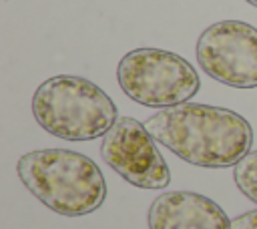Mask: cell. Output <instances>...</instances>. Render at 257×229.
Here are the masks:
<instances>
[{
	"mask_svg": "<svg viewBox=\"0 0 257 229\" xmlns=\"http://www.w3.org/2000/svg\"><path fill=\"white\" fill-rule=\"evenodd\" d=\"M149 229H231V219L213 199L193 191L161 193L149 207Z\"/></svg>",
	"mask_w": 257,
	"mask_h": 229,
	"instance_id": "7",
	"label": "cell"
},
{
	"mask_svg": "<svg viewBox=\"0 0 257 229\" xmlns=\"http://www.w3.org/2000/svg\"><path fill=\"white\" fill-rule=\"evenodd\" d=\"M155 141L143 123L118 117L102 137L100 157L126 183L141 189H165L171 183V171Z\"/></svg>",
	"mask_w": 257,
	"mask_h": 229,
	"instance_id": "6",
	"label": "cell"
},
{
	"mask_svg": "<svg viewBox=\"0 0 257 229\" xmlns=\"http://www.w3.org/2000/svg\"><path fill=\"white\" fill-rule=\"evenodd\" d=\"M30 110L46 133L64 141L104 137L118 119L112 98L92 80L74 74H58L38 84Z\"/></svg>",
	"mask_w": 257,
	"mask_h": 229,
	"instance_id": "3",
	"label": "cell"
},
{
	"mask_svg": "<svg viewBox=\"0 0 257 229\" xmlns=\"http://www.w3.org/2000/svg\"><path fill=\"white\" fill-rule=\"evenodd\" d=\"M237 189L253 203H257V151H249L233 169Z\"/></svg>",
	"mask_w": 257,
	"mask_h": 229,
	"instance_id": "8",
	"label": "cell"
},
{
	"mask_svg": "<svg viewBox=\"0 0 257 229\" xmlns=\"http://www.w3.org/2000/svg\"><path fill=\"white\" fill-rule=\"evenodd\" d=\"M145 127L189 165L205 169L235 167L253 145V129L245 117L225 106L183 102L161 108Z\"/></svg>",
	"mask_w": 257,
	"mask_h": 229,
	"instance_id": "1",
	"label": "cell"
},
{
	"mask_svg": "<svg viewBox=\"0 0 257 229\" xmlns=\"http://www.w3.org/2000/svg\"><path fill=\"white\" fill-rule=\"evenodd\" d=\"M120 90L135 102L151 108H169L189 102L201 86L193 64L163 48H135L116 66Z\"/></svg>",
	"mask_w": 257,
	"mask_h": 229,
	"instance_id": "4",
	"label": "cell"
},
{
	"mask_svg": "<svg viewBox=\"0 0 257 229\" xmlns=\"http://www.w3.org/2000/svg\"><path fill=\"white\" fill-rule=\"evenodd\" d=\"M197 62L221 84L257 88V28L243 20L207 26L197 40Z\"/></svg>",
	"mask_w": 257,
	"mask_h": 229,
	"instance_id": "5",
	"label": "cell"
},
{
	"mask_svg": "<svg viewBox=\"0 0 257 229\" xmlns=\"http://www.w3.org/2000/svg\"><path fill=\"white\" fill-rule=\"evenodd\" d=\"M231 229H257V209H251L231 219Z\"/></svg>",
	"mask_w": 257,
	"mask_h": 229,
	"instance_id": "9",
	"label": "cell"
},
{
	"mask_svg": "<svg viewBox=\"0 0 257 229\" xmlns=\"http://www.w3.org/2000/svg\"><path fill=\"white\" fill-rule=\"evenodd\" d=\"M22 185L50 211L64 217L94 213L106 199V183L96 163L68 149H38L18 159Z\"/></svg>",
	"mask_w": 257,
	"mask_h": 229,
	"instance_id": "2",
	"label": "cell"
},
{
	"mask_svg": "<svg viewBox=\"0 0 257 229\" xmlns=\"http://www.w3.org/2000/svg\"><path fill=\"white\" fill-rule=\"evenodd\" d=\"M245 2H249L251 6H255V8H257V0H245Z\"/></svg>",
	"mask_w": 257,
	"mask_h": 229,
	"instance_id": "10",
	"label": "cell"
}]
</instances>
